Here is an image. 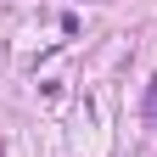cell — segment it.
I'll return each instance as SVG.
<instances>
[{
  "label": "cell",
  "mask_w": 157,
  "mask_h": 157,
  "mask_svg": "<svg viewBox=\"0 0 157 157\" xmlns=\"http://www.w3.org/2000/svg\"><path fill=\"white\" fill-rule=\"evenodd\" d=\"M146 118H157V78H151V90H146Z\"/></svg>",
  "instance_id": "6da1fadb"
}]
</instances>
